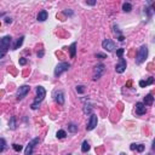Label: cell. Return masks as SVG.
I'll use <instances>...</instances> for the list:
<instances>
[{
    "label": "cell",
    "instance_id": "obj_1",
    "mask_svg": "<svg viewBox=\"0 0 155 155\" xmlns=\"http://www.w3.org/2000/svg\"><path fill=\"white\" fill-rule=\"evenodd\" d=\"M46 96V90L44 89L43 86H38L37 87V97H35V100L34 102L32 103V106H30V108H32L33 110H37L39 106H40V103L44 101V98Z\"/></svg>",
    "mask_w": 155,
    "mask_h": 155
},
{
    "label": "cell",
    "instance_id": "obj_2",
    "mask_svg": "<svg viewBox=\"0 0 155 155\" xmlns=\"http://www.w3.org/2000/svg\"><path fill=\"white\" fill-rule=\"evenodd\" d=\"M11 39L12 38L10 35H5V37L0 39V58H3L7 53L10 45H11Z\"/></svg>",
    "mask_w": 155,
    "mask_h": 155
},
{
    "label": "cell",
    "instance_id": "obj_3",
    "mask_svg": "<svg viewBox=\"0 0 155 155\" xmlns=\"http://www.w3.org/2000/svg\"><path fill=\"white\" fill-rule=\"evenodd\" d=\"M148 57V47H147V45H143L141 49L138 50V52H137V56H136V63L139 65V64H142L144 61L147 59Z\"/></svg>",
    "mask_w": 155,
    "mask_h": 155
},
{
    "label": "cell",
    "instance_id": "obj_4",
    "mask_svg": "<svg viewBox=\"0 0 155 155\" xmlns=\"http://www.w3.org/2000/svg\"><path fill=\"white\" fill-rule=\"evenodd\" d=\"M69 68H70V64L67 63V62H62V63L57 64L56 65V68H55V76L58 78L61 74H63L64 71H67Z\"/></svg>",
    "mask_w": 155,
    "mask_h": 155
},
{
    "label": "cell",
    "instance_id": "obj_5",
    "mask_svg": "<svg viewBox=\"0 0 155 155\" xmlns=\"http://www.w3.org/2000/svg\"><path fill=\"white\" fill-rule=\"evenodd\" d=\"M29 91H30V87L28 85L19 86V89L17 90V101H22L23 98L29 94Z\"/></svg>",
    "mask_w": 155,
    "mask_h": 155
},
{
    "label": "cell",
    "instance_id": "obj_6",
    "mask_svg": "<svg viewBox=\"0 0 155 155\" xmlns=\"http://www.w3.org/2000/svg\"><path fill=\"white\" fill-rule=\"evenodd\" d=\"M104 71H106V65L104 64H97L95 67V70H94V80H98L104 74Z\"/></svg>",
    "mask_w": 155,
    "mask_h": 155
},
{
    "label": "cell",
    "instance_id": "obj_7",
    "mask_svg": "<svg viewBox=\"0 0 155 155\" xmlns=\"http://www.w3.org/2000/svg\"><path fill=\"white\" fill-rule=\"evenodd\" d=\"M40 142V139H39V137H37V138H34V139H32L29 143H28V146H27V148H25V150H24V155H33V150H34V148H35V146Z\"/></svg>",
    "mask_w": 155,
    "mask_h": 155
},
{
    "label": "cell",
    "instance_id": "obj_8",
    "mask_svg": "<svg viewBox=\"0 0 155 155\" xmlns=\"http://www.w3.org/2000/svg\"><path fill=\"white\" fill-rule=\"evenodd\" d=\"M102 47L106 51H108V52H113L115 50V43L112 41L110 39H104L102 41Z\"/></svg>",
    "mask_w": 155,
    "mask_h": 155
},
{
    "label": "cell",
    "instance_id": "obj_9",
    "mask_svg": "<svg viewBox=\"0 0 155 155\" xmlns=\"http://www.w3.org/2000/svg\"><path fill=\"white\" fill-rule=\"evenodd\" d=\"M126 59L125 58H119V62L116 63V65H115V70H116V73H119V74H121V73H124L125 71V69H126Z\"/></svg>",
    "mask_w": 155,
    "mask_h": 155
},
{
    "label": "cell",
    "instance_id": "obj_10",
    "mask_svg": "<svg viewBox=\"0 0 155 155\" xmlns=\"http://www.w3.org/2000/svg\"><path fill=\"white\" fill-rule=\"evenodd\" d=\"M97 122H98V118L96 114H91L90 116V120H89V124H87L86 126V130L87 131H92L94 128L97 126Z\"/></svg>",
    "mask_w": 155,
    "mask_h": 155
},
{
    "label": "cell",
    "instance_id": "obj_11",
    "mask_svg": "<svg viewBox=\"0 0 155 155\" xmlns=\"http://www.w3.org/2000/svg\"><path fill=\"white\" fill-rule=\"evenodd\" d=\"M136 113L138 115H144L147 113V108H146V106H144L142 102L136 103Z\"/></svg>",
    "mask_w": 155,
    "mask_h": 155
},
{
    "label": "cell",
    "instance_id": "obj_12",
    "mask_svg": "<svg viewBox=\"0 0 155 155\" xmlns=\"http://www.w3.org/2000/svg\"><path fill=\"white\" fill-rule=\"evenodd\" d=\"M55 100L59 106H63L64 104V94H63V91H57L56 92Z\"/></svg>",
    "mask_w": 155,
    "mask_h": 155
},
{
    "label": "cell",
    "instance_id": "obj_13",
    "mask_svg": "<svg viewBox=\"0 0 155 155\" xmlns=\"http://www.w3.org/2000/svg\"><path fill=\"white\" fill-rule=\"evenodd\" d=\"M130 149L131 150H133V152H138V153H142V152H144V149H146V146L144 144H136V143H133V144H131L130 146Z\"/></svg>",
    "mask_w": 155,
    "mask_h": 155
},
{
    "label": "cell",
    "instance_id": "obj_14",
    "mask_svg": "<svg viewBox=\"0 0 155 155\" xmlns=\"http://www.w3.org/2000/svg\"><path fill=\"white\" fill-rule=\"evenodd\" d=\"M47 17H49V13H47V11H46V10H43V11H40V12L38 13L37 19L39 21V22H44V21L47 19Z\"/></svg>",
    "mask_w": 155,
    "mask_h": 155
},
{
    "label": "cell",
    "instance_id": "obj_15",
    "mask_svg": "<svg viewBox=\"0 0 155 155\" xmlns=\"http://www.w3.org/2000/svg\"><path fill=\"white\" fill-rule=\"evenodd\" d=\"M152 84H154V78L153 76H149L148 80H141L139 81V86L141 87H147V86L152 85Z\"/></svg>",
    "mask_w": 155,
    "mask_h": 155
},
{
    "label": "cell",
    "instance_id": "obj_16",
    "mask_svg": "<svg viewBox=\"0 0 155 155\" xmlns=\"http://www.w3.org/2000/svg\"><path fill=\"white\" fill-rule=\"evenodd\" d=\"M154 103V97L152 94H148L146 97H144V101H143V104L144 106H153Z\"/></svg>",
    "mask_w": 155,
    "mask_h": 155
},
{
    "label": "cell",
    "instance_id": "obj_17",
    "mask_svg": "<svg viewBox=\"0 0 155 155\" xmlns=\"http://www.w3.org/2000/svg\"><path fill=\"white\" fill-rule=\"evenodd\" d=\"M23 41H24V37H21L19 39H17V41H16V43H15V45L12 46V50H13V51H16L17 49H19L21 46H22Z\"/></svg>",
    "mask_w": 155,
    "mask_h": 155
},
{
    "label": "cell",
    "instance_id": "obj_18",
    "mask_svg": "<svg viewBox=\"0 0 155 155\" xmlns=\"http://www.w3.org/2000/svg\"><path fill=\"white\" fill-rule=\"evenodd\" d=\"M69 52H70V57L74 58L76 55V43H73L69 46Z\"/></svg>",
    "mask_w": 155,
    "mask_h": 155
},
{
    "label": "cell",
    "instance_id": "obj_19",
    "mask_svg": "<svg viewBox=\"0 0 155 155\" xmlns=\"http://www.w3.org/2000/svg\"><path fill=\"white\" fill-rule=\"evenodd\" d=\"M9 127L11 128V130H16L17 125H16V118H15V116H12L11 119H10V121H9Z\"/></svg>",
    "mask_w": 155,
    "mask_h": 155
},
{
    "label": "cell",
    "instance_id": "obj_20",
    "mask_svg": "<svg viewBox=\"0 0 155 155\" xmlns=\"http://www.w3.org/2000/svg\"><path fill=\"white\" fill-rule=\"evenodd\" d=\"M68 131L71 132V133L78 132V125H76V124H74V122H70L68 125Z\"/></svg>",
    "mask_w": 155,
    "mask_h": 155
},
{
    "label": "cell",
    "instance_id": "obj_21",
    "mask_svg": "<svg viewBox=\"0 0 155 155\" xmlns=\"http://www.w3.org/2000/svg\"><path fill=\"white\" fill-rule=\"evenodd\" d=\"M89 150H90V144H89L87 141H84L82 142V146H81V152L82 153H87Z\"/></svg>",
    "mask_w": 155,
    "mask_h": 155
},
{
    "label": "cell",
    "instance_id": "obj_22",
    "mask_svg": "<svg viewBox=\"0 0 155 155\" xmlns=\"http://www.w3.org/2000/svg\"><path fill=\"white\" fill-rule=\"evenodd\" d=\"M7 148V144H6V141L4 138H0V153H3L5 149Z\"/></svg>",
    "mask_w": 155,
    "mask_h": 155
},
{
    "label": "cell",
    "instance_id": "obj_23",
    "mask_svg": "<svg viewBox=\"0 0 155 155\" xmlns=\"http://www.w3.org/2000/svg\"><path fill=\"white\" fill-rule=\"evenodd\" d=\"M122 10L125 12H131V10H132V5L130 3H125L122 5Z\"/></svg>",
    "mask_w": 155,
    "mask_h": 155
},
{
    "label": "cell",
    "instance_id": "obj_24",
    "mask_svg": "<svg viewBox=\"0 0 155 155\" xmlns=\"http://www.w3.org/2000/svg\"><path fill=\"white\" fill-rule=\"evenodd\" d=\"M65 136H67V132L64 130H59V131H57V133H56V137L59 138V139L65 138Z\"/></svg>",
    "mask_w": 155,
    "mask_h": 155
},
{
    "label": "cell",
    "instance_id": "obj_25",
    "mask_svg": "<svg viewBox=\"0 0 155 155\" xmlns=\"http://www.w3.org/2000/svg\"><path fill=\"white\" fill-rule=\"evenodd\" d=\"M91 112H92V107H91L90 103L89 104H85L84 106V113L85 114H91Z\"/></svg>",
    "mask_w": 155,
    "mask_h": 155
},
{
    "label": "cell",
    "instance_id": "obj_26",
    "mask_svg": "<svg viewBox=\"0 0 155 155\" xmlns=\"http://www.w3.org/2000/svg\"><path fill=\"white\" fill-rule=\"evenodd\" d=\"M12 148H13V150H15V152H21V150L23 149V147L21 146V144H16V143L12 144Z\"/></svg>",
    "mask_w": 155,
    "mask_h": 155
},
{
    "label": "cell",
    "instance_id": "obj_27",
    "mask_svg": "<svg viewBox=\"0 0 155 155\" xmlns=\"http://www.w3.org/2000/svg\"><path fill=\"white\" fill-rule=\"evenodd\" d=\"M124 52H125V49H119V50H116V55H118V57H119V58H122Z\"/></svg>",
    "mask_w": 155,
    "mask_h": 155
},
{
    "label": "cell",
    "instance_id": "obj_28",
    "mask_svg": "<svg viewBox=\"0 0 155 155\" xmlns=\"http://www.w3.org/2000/svg\"><path fill=\"white\" fill-rule=\"evenodd\" d=\"M76 91H78V94H84V86H76Z\"/></svg>",
    "mask_w": 155,
    "mask_h": 155
},
{
    "label": "cell",
    "instance_id": "obj_29",
    "mask_svg": "<svg viewBox=\"0 0 155 155\" xmlns=\"http://www.w3.org/2000/svg\"><path fill=\"white\" fill-rule=\"evenodd\" d=\"M63 13L65 16H73V11H70V10H64Z\"/></svg>",
    "mask_w": 155,
    "mask_h": 155
},
{
    "label": "cell",
    "instance_id": "obj_30",
    "mask_svg": "<svg viewBox=\"0 0 155 155\" xmlns=\"http://www.w3.org/2000/svg\"><path fill=\"white\" fill-rule=\"evenodd\" d=\"M19 64L21 65H25V64H27V59H25V58H19Z\"/></svg>",
    "mask_w": 155,
    "mask_h": 155
},
{
    "label": "cell",
    "instance_id": "obj_31",
    "mask_svg": "<svg viewBox=\"0 0 155 155\" xmlns=\"http://www.w3.org/2000/svg\"><path fill=\"white\" fill-rule=\"evenodd\" d=\"M96 57L100 58V59H104V58H107V56H106V55H102V53H97Z\"/></svg>",
    "mask_w": 155,
    "mask_h": 155
},
{
    "label": "cell",
    "instance_id": "obj_32",
    "mask_svg": "<svg viewBox=\"0 0 155 155\" xmlns=\"http://www.w3.org/2000/svg\"><path fill=\"white\" fill-rule=\"evenodd\" d=\"M43 56H44V50H41L40 52H38V57H39V58H41Z\"/></svg>",
    "mask_w": 155,
    "mask_h": 155
},
{
    "label": "cell",
    "instance_id": "obj_33",
    "mask_svg": "<svg viewBox=\"0 0 155 155\" xmlns=\"http://www.w3.org/2000/svg\"><path fill=\"white\" fill-rule=\"evenodd\" d=\"M118 40H119V41H121V43H122V41L125 40V38H124V35H119V37H118Z\"/></svg>",
    "mask_w": 155,
    "mask_h": 155
},
{
    "label": "cell",
    "instance_id": "obj_34",
    "mask_svg": "<svg viewBox=\"0 0 155 155\" xmlns=\"http://www.w3.org/2000/svg\"><path fill=\"white\" fill-rule=\"evenodd\" d=\"M86 4H89V5H96V1H86Z\"/></svg>",
    "mask_w": 155,
    "mask_h": 155
},
{
    "label": "cell",
    "instance_id": "obj_35",
    "mask_svg": "<svg viewBox=\"0 0 155 155\" xmlns=\"http://www.w3.org/2000/svg\"><path fill=\"white\" fill-rule=\"evenodd\" d=\"M6 23H11V18H6Z\"/></svg>",
    "mask_w": 155,
    "mask_h": 155
},
{
    "label": "cell",
    "instance_id": "obj_36",
    "mask_svg": "<svg viewBox=\"0 0 155 155\" xmlns=\"http://www.w3.org/2000/svg\"><path fill=\"white\" fill-rule=\"evenodd\" d=\"M120 155H126V154L125 153H120Z\"/></svg>",
    "mask_w": 155,
    "mask_h": 155
},
{
    "label": "cell",
    "instance_id": "obj_37",
    "mask_svg": "<svg viewBox=\"0 0 155 155\" xmlns=\"http://www.w3.org/2000/svg\"><path fill=\"white\" fill-rule=\"evenodd\" d=\"M68 155H71V154H68Z\"/></svg>",
    "mask_w": 155,
    "mask_h": 155
}]
</instances>
